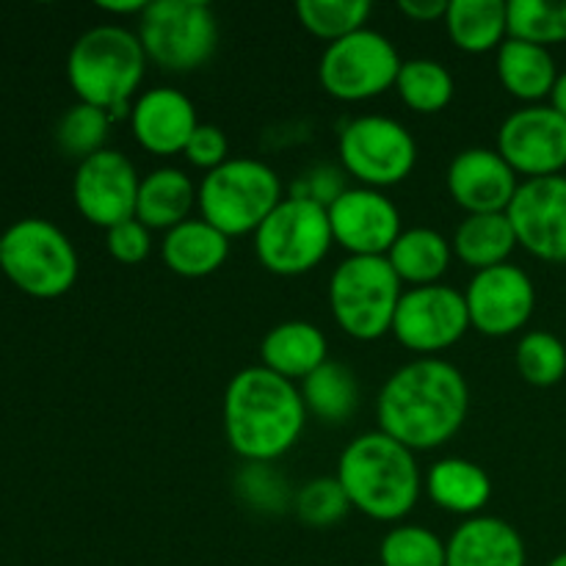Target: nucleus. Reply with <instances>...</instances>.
Returning <instances> with one entry per match:
<instances>
[{
    "instance_id": "f257e3e1",
    "label": "nucleus",
    "mask_w": 566,
    "mask_h": 566,
    "mask_svg": "<svg viewBox=\"0 0 566 566\" xmlns=\"http://www.w3.org/2000/svg\"><path fill=\"white\" fill-rule=\"evenodd\" d=\"M470 387L462 370L440 357H418L381 385L379 431L409 451H434L468 420Z\"/></svg>"
},
{
    "instance_id": "f03ea898",
    "label": "nucleus",
    "mask_w": 566,
    "mask_h": 566,
    "mask_svg": "<svg viewBox=\"0 0 566 566\" xmlns=\"http://www.w3.org/2000/svg\"><path fill=\"white\" fill-rule=\"evenodd\" d=\"M224 434L243 462L271 464L298 442L307 420L302 390L263 365L238 370L221 403Z\"/></svg>"
},
{
    "instance_id": "7ed1b4c3",
    "label": "nucleus",
    "mask_w": 566,
    "mask_h": 566,
    "mask_svg": "<svg viewBox=\"0 0 566 566\" xmlns=\"http://www.w3.org/2000/svg\"><path fill=\"white\" fill-rule=\"evenodd\" d=\"M337 481L352 509L376 523H398L407 517L423 490L415 451L385 431H368L348 442L337 462Z\"/></svg>"
},
{
    "instance_id": "20e7f679",
    "label": "nucleus",
    "mask_w": 566,
    "mask_h": 566,
    "mask_svg": "<svg viewBox=\"0 0 566 566\" xmlns=\"http://www.w3.org/2000/svg\"><path fill=\"white\" fill-rule=\"evenodd\" d=\"M147 53L136 31L125 25H94L75 39L66 55V81L77 103L108 111L111 119L130 116L127 103L147 72Z\"/></svg>"
},
{
    "instance_id": "39448f33",
    "label": "nucleus",
    "mask_w": 566,
    "mask_h": 566,
    "mask_svg": "<svg viewBox=\"0 0 566 566\" xmlns=\"http://www.w3.org/2000/svg\"><path fill=\"white\" fill-rule=\"evenodd\" d=\"M282 180L258 158H230L199 182V219L232 235L258 232L282 202Z\"/></svg>"
},
{
    "instance_id": "423d86ee",
    "label": "nucleus",
    "mask_w": 566,
    "mask_h": 566,
    "mask_svg": "<svg viewBox=\"0 0 566 566\" xmlns=\"http://www.w3.org/2000/svg\"><path fill=\"white\" fill-rule=\"evenodd\" d=\"M77 252L70 235L48 219H20L3 232L0 271L33 298H59L77 282Z\"/></svg>"
},
{
    "instance_id": "0eeeda50",
    "label": "nucleus",
    "mask_w": 566,
    "mask_h": 566,
    "mask_svg": "<svg viewBox=\"0 0 566 566\" xmlns=\"http://www.w3.org/2000/svg\"><path fill=\"white\" fill-rule=\"evenodd\" d=\"M403 282L387 258H346L329 280V307L354 340H379L392 332Z\"/></svg>"
},
{
    "instance_id": "6e6552de",
    "label": "nucleus",
    "mask_w": 566,
    "mask_h": 566,
    "mask_svg": "<svg viewBox=\"0 0 566 566\" xmlns=\"http://www.w3.org/2000/svg\"><path fill=\"white\" fill-rule=\"evenodd\" d=\"M136 33L160 70L193 72L219 48V17L202 0H153L138 17Z\"/></svg>"
},
{
    "instance_id": "1a4fd4ad",
    "label": "nucleus",
    "mask_w": 566,
    "mask_h": 566,
    "mask_svg": "<svg viewBox=\"0 0 566 566\" xmlns=\"http://www.w3.org/2000/svg\"><path fill=\"white\" fill-rule=\"evenodd\" d=\"M329 210L318 202L285 197L254 232V252L263 269L276 276H302L329 254Z\"/></svg>"
},
{
    "instance_id": "9d476101",
    "label": "nucleus",
    "mask_w": 566,
    "mask_h": 566,
    "mask_svg": "<svg viewBox=\"0 0 566 566\" xmlns=\"http://www.w3.org/2000/svg\"><path fill=\"white\" fill-rule=\"evenodd\" d=\"M337 155L346 175L365 188H390L407 180L418 164V142L401 122L365 114L346 122L337 136Z\"/></svg>"
},
{
    "instance_id": "9b49d317",
    "label": "nucleus",
    "mask_w": 566,
    "mask_h": 566,
    "mask_svg": "<svg viewBox=\"0 0 566 566\" xmlns=\"http://www.w3.org/2000/svg\"><path fill=\"white\" fill-rule=\"evenodd\" d=\"M403 61L396 44L374 28L326 44L318 61V81L329 97L343 103H363L381 97L398 81Z\"/></svg>"
},
{
    "instance_id": "f8f14e48",
    "label": "nucleus",
    "mask_w": 566,
    "mask_h": 566,
    "mask_svg": "<svg viewBox=\"0 0 566 566\" xmlns=\"http://www.w3.org/2000/svg\"><path fill=\"white\" fill-rule=\"evenodd\" d=\"M468 329L470 313L464 293L440 282L403 293L392 321L398 343L418 354L446 352L457 346Z\"/></svg>"
},
{
    "instance_id": "ddd939ff",
    "label": "nucleus",
    "mask_w": 566,
    "mask_h": 566,
    "mask_svg": "<svg viewBox=\"0 0 566 566\" xmlns=\"http://www.w3.org/2000/svg\"><path fill=\"white\" fill-rule=\"evenodd\" d=\"M138 186H142V177L133 160L119 149L105 147L77 164L72 199H75L77 213L88 224L111 230L122 221L136 219Z\"/></svg>"
},
{
    "instance_id": "4468645a",
    "label": "nucleus",
    "mask_w": 566,
    "mask_h": 566,
    "mask_svg": "<svg viewBox=\"0 0 566 566\" xmlns=\"http://www.w3.org/2000/svg\"><path fill=\"white\" fill-rule=\"evenodd\" d=\"M497 153L528 180L562 175L566 166V119L551 105H525L503 119Z\"/></svg>"
},
{
    "instance_id": "2eb2a0df",
    "label": "nucleus",
    "mask_w": 566,
    "mask_h": 566,
    "mask_svg": "<svg viewBox=\"0 0 566 566\" xmlns=\"http://www.w3.org/2000/svg\"><path fill=\"white\" fill-rule=\"evenodd\" d=\"M326 210L332 238L348 258H387L403 232L396 202L376 188H346Z\"/></svg>"
},
{
    "instance_id": "dca6fc26",
    "label": "nucleus",
    "mask_w": 566,
    "mask_h": 566,
    "mask_svg": "<svg viewBox=\"0 0 566 566\" xmlns=\"http://www.w3.org/2000/svg\"><path fill=\"white\" fill-rule=\"evenodd\" d=\"M470 326L486 337H509L523 329L536 307V287L528 271L503 263L475 271L464 291Z\"/></svg>"
},
{
    "instance_id": "f3484780",
    "label": "nucleus",
    "mask_w": 566,
    "mask_h": 566,
    "mask_svg": "<svg viewBox=\"0 0 566 566\" xmlns=\"http://www.w3.org/2000/svg\"><path fill=\"white\" fill-rule=\"evenodd\" d=\"M517 243L545 263H566V177L520 182L506 210Z\"/></svg>"
},
{
    "instance_id": "a211bd4d",
    "label": "nucleus",
    "mask_w": 566,
    "mask_h": 566,
    "mask_svg": "<svg viewBox=\"0 0 566 566\" xmlns=\"http://www.w3.org/2000/svg\"><path fill=\"white\" fill-rule=\"evenodd\" d=\"M517 188V171L497 149H462L448 166V193L468 216L506 213Z\"/></svg>"
},
{
    "instance_id": "6ab92c4d",
    "label": "nucleus",
    "mask_w": 566,
    "mask_h": 566,
    "mask_svg": "<svg viewBox=\"0 0 566 566\" xmlns=\"http://www.w3.org/2000/svg\"><path fill=\"white\" fill-rule=\"evenodd\" d=\"M130 130L136 142L153 155L186 153L188 138L202 122L197 119L191 97L171 86H155L138 94L130 108Z\"/></svg>"
},
{
    "instance_id": "aec40b11",
    "label": "nucleus",
    "mask_w": 566,
    "mask_h": 566,
    "mask_svg": "<svg viewBox=\"0 0 566 566\" xmlns=\"http://www.w3.org/2000/svg\"><path fill=\"white\" fill-rule=\"evenodd\" d=\"M448 545V566H525L528 553L512 523L479 514L459 525Z\"/></svg>"
},
{
    "instance_id": "412c9836",
    "label": "nucleus",
    "mask_w": 566,
    "mask_h": 566,
    "mask_svg": "<svg viewBox=\"0 0 566 566\" xmlns=\"http://www.w3.org/2000/svg\"><path fill=\"white\" fill-rule=\"evenodd\" d=\"M263 368L274 370L287 381H304L329 359L326 335L310 321H285L265 332L260 343Z\"/></svg>"
},
{
    "instance_id": "4be33fe9",
    "label": "nucleus",
    "mask_w": 566,
    "mask_h": 566,
    "mask_svg": "<svg viewBox=\"0 0 566 566\" xmlns=\"http://www.w3.org/2000/svg\"><path fill=\"white\" fill-rule=\"evenodd\" d=\"M166 269L186 280H202L216 274L230 258V238L205 219H188L171 227L160 243Z\"/></svg>"
},
{
    "instance_id": "5701e85b",
    "label": "nucleus",
    "mask_w": 566,
    "mask_h": 566,
    "mask_svg": "<svg viewBox=\"0 0 566 566\" xmlns=\"http://www.w3.org/2000/svg\"><path fill=\"white\" fill-rule=\"evenodd\" d=\"M197 191L191 177L175 166H160L142 177L136 202V219L149 230H166L191 219L197 205Z\"/></svg>"
},
{
    "instance_id": "b1692460",
    "label": "nucleus",
    "mask_w": 566,
    "mask_h": 566,
    "mask_svg": "<svg viewBox=\"0 0 566 566\" xmlns=\"http://www.w3.org/2000/svg\"><path fill=\"white\" fill-rule=\"evenodd\" d=\"M426 490L437 506L470 520L479 517L481 509L490 503L492 481L481 464L451 457L431 464L429 475H426Z\"/></svg>"
},
{
    "instance_id": "393cba45",
    "label": "nucleus",
    "mask_w": 566,
    "mask_h": 566,
    "mask_svg": "<svg viewBox=\"0 0 566 566\" xmlns=\"http://www.w3.org/2000/svg\"><path fill=\"white\" fill-rule=\"evenodd\" d=\"M495 66L503 88L512 97L525 99V103H539V99L551 97L553 86L558 81L556 59H553L551 50L523 42V39L509 36L497 48Z\"/></svg>"
},
{
    "instance_id": "a878e982",
    "label": "nucleus",
    "mask_w": 566,
    "mask_h": 566,
    "mask_svg": "<svg viewBox=\"0 0 566 566\" xmlns=\"http://www.w3.org/2000/svg\"><path fill=\"white\" fill-rule=\"evenodd\" d=\"M453 247L442 232L431 227H412L398 235L392 249L387 252L392 271L401 282H412L415 287L437 285L440 276L451 269Z\"/></svg>"
},
{
    "instance_id": "bb28decb",
    "label": "nucleus",
    "mask_w": 566,
    "mask_h": 566,
    "mask_svg": "<svg viewBox=\"0 0 566 566\" xmlns=\"http://www.w3.org/2000/svg\"><path fill=\"white\" fill-rule=\"evenodd\" d=\"M451 247L464 265L486 271L509 263L520 243L506 213H475L457 227Z\"/></svg>"
},
{
    "instance_id": "cd10ccee",
    "label": "nucleus",
    "mask_w": 566,
    "mask_h": 566,
    "mask_svg": "<svg viewBox=\"0 0 566 566\" xmlns=\"http://www.w3.org/2000/svg\"><path fill=\"white\" fill-rule=\"evenodd\" d=\"M451 42L464 53H490L509 39L503 0H451L446 11Z\"/></svg>"
},
{
    "instance_id": "c85d7f7f",
    "label": "nucleus",
    "mask_w": 566,
    "mask_h": 566,
    "mask_svg": "<svg viewBox=\"0 0 566 566\" xmlns=\"http://www.w3.org/2000/svg\"><path fill=\"white\" fill-rule=\"evenodd\" d=\"M298 390H302L307 412L332 426L346 423L359 407L357 376L348 365L337 363V359H326L318 370H313L302 381Z\"/></svg>"
},
{
    "instance_id": "c756f323",
    "label": "nucleus",
    "mask_w": 566,
    "mask_h": 566,
    "mask_svg": "<svg viewBox=\"0 0 566 566\" xmlns=\"http://www.w3.org/2000/svg\"><path fill=\"white\" fill-rule=\"evenodd\" d=\"M398 94L403 105H409L418 114H440L448 108L457 92L453 75L446 64L434 59H409L403 61L396 81Z\"/></svg>"
},
{
    "instance_id": "7c9ffc66",
    "label": "nucleus",
    "mask_w": 566,
    "mask_h": 566,
    "mask_svg": "<svg viewBox=\"0 0 566 566\" xmlns=\"http://www.w3.org/2000/svg\"><path fill=\"white\" fill-rule=\"evenodd\" d=\"M374 6L368 0H298L296 17L304 31L324 42H337L368 28Z\"/></svg>"
},
{
    "instance_id": "2f4dec72",
    "label": "nucleus",
    "mask_w": 566,
    "mask_h": 566,
    "mask_svg": "<svg viewBox=\"0 0 566 566\" xmlns=\"http://www.w3.org/2000/svg\"><path fill=\"white\" fill-rule=\"evenodd\" d=\"M111 122L114 119H111L108 111L88 103H75L72 108L64 111V116L55 125V144H59L61 153L81 164V160L105 149Z\"/></svg>"
},
{
    "instance_id": "473e14b6",
    "label": "nucleus",
    "mask_w": 566,
    "mask_h": 566,
    "mask_svg": "<svg viewBox=\"0 0 566 566\" xmlns=\"http://www.w3.org/2000/svg\"><path fill=\"white\" fill-rule=\"evenodd\" d=\"M509 36L523 42L539 44L551 50V44L566 42V0L547 3V0H509L506 3Z\"/></svg>"
},
{
    "instance_id": "72a5a7b5",
    "label": "nucleus",
    "mask_w": 566,
    "mask_h": 566,
    "mask_svg": "<svg viewBox=\"0 0 566 566\" xmlns=\"http://www.w3.org/2000/svg\"><path fill=\"white\" fill-rule=\"evenodd\" d=\"M514 359L520 376L534 387H553L566 376V346L553 332H525Z\"/></svg>"
},
{
    "instance_id": "f704fd0d",
    "label": "nucleus",
    "mask_w": 566,
    "mask_h": 566,
    "mask_svg": "<svg viewBox=\"0 0 566 566\" xmlns=\"http://www.w3.org/2000/svg\"><path fill=\"white\" fill-rule=\"evenodd\" d=\"M381 566H448V545L423 525H396L381 539Z\"/></svg>"
},
{
    "instance_id": "c9c22d12",
    "label": "nucleus",
    "mask_w": 566,
    "mask_h": 566,
    "mask_svg": "<svg viewBox=\"0 0 566 566\" xmlns=\"http://www.w3.org/2000/svg\"><path fill=\"white\" fill-rule=\"evenodd\" d=\"M348 509H352V501L337 475L307 481L293 497V512L307 528H332L346 517Z\"/></svg>"
},
{
    "instance_id": "e433bc0d",
    "label": "nucleus",
    "mask_w": 566,
    "mask_h": 566,
    "mask_svg": "<svg viewBox=\"0 0 566 566\" xmlns=\"http://www.w3.org/2000/svg\"><path fill=\"white\" fill-rule=\"evenodd\" d=\"M235 486L241 501H247L258 512H282L291 501L285 481L280 479V473L271 464L263 462L243 464L235 475Z\"/></svg>"
},
{
    "instance_id": "4c0bfd02",
    "label": "nucleus",
    "mask_w": 566,
    "mask_h": 566,
    "mask_svg": "<svg viewBox=\"0 0 566 566\" xmlns=\"http://www.w3.org/2000/svg\"><path fill=\"white\" fill-rule=\"evenodd\" d=\"M105 249L116 263L138 265L149 258L153 249V230L138 219H127L122 224L105 230Z\"/></svg>"
},
{
    "instance_id": "58836bf2",
    "label": "nucleus",
    "mask_w": 566,
    "mask_h": 566,
    "mask_svg": "<svg viewBox=\"0 0 566 566\" xmlns=\"http://www.w3.org/2000/svg\"><path fill=\"white\" fill-rule=\"evenodd\" d=\"M186 160L197 169H205V175L219 169L221 164L230 160V142H227L224 130L216 125H199L193 136L186 144Z\"/></svg>"
},
{
    "instance_id": "ea45409f",
    "label": "nucleus",
    "mask_w": 566,
    "mask_h": 566,
    "mask_svg": "<svg viewBox=\"0 0 566 566\" xmlns=\"http://www.w3.org/2000/svg\"><path fill=\"white\" fill-rule=\"evenodd\" d=\"M343 175H346V171L337 169V166H315V169H310L307 175H302L293 182L291 197L310 199V202H318L324 205V208H329V205L346 191Z\"/></svg>"
},
{
    "instance_id": "a19ab883",
    "label": "nucleus",
    "mask_w": 566,
    "mask_h": 566,
    "mask_svg": "<svg viewBox=\"0 0 566 566\" xmlns=\"http://www.w3.org/2000/svg\"><path fill=\"white\" fill-rule=\"evenodd\" d=\"M398 9L415 22H437L446 20L448 0H401Z\"/></svg>"
},
{
    "instance_id": "79ce46f5",
    "label": "nucleus",
    "mask_w": 566,
    "mask_h": 566,
    "mask_svg": "<svg viewBox=\"0 0 566 566\" xmlns=\"http://www.w3.org/2000/svg\"><path fill=\"white\" fill-rule=\"evenodd\" d=\"M99 9L108 11V14H144V9H147V0H119V3H114V0H103V3H97Z\"/></svg>"
},
{
    "instance_id": "37998d69",
    "label": "nucleus",
    "mask_w": 566,
    "mask_h": 566,
    "mask_svg": "<svg viewBox=\"0 0 566 566\" xmlns=\"http://www.w3.org/2000/svg\"><path fill=\"white\" fill-rule=\"evenodd\" d=\"M551 108H556L566 119V72H558V81L551 92Z\"/></svg>"
},
{
    "instance_id": "c03bdc74",
    "label": "nucleus",
    "mask_w": 566,
    "mask_h": 566,
    "mask_svg": "<svg viewBox=\"0 0 566 566\" xmlns=\"http://www.w3.org/2000/svg\"><path fill=\"white\" fill-rule=\"evenodd\" d=\"M547 566H566V551H564V553H558V556L553 558V562L547 564Z\"/></svg>"
},
{
    "instance_id": "a18cd8bd",
    "label": "nucleus",
    "mask_w": 566,
    "mask_h": 566,
    "mask_svg": "<svg viewBox=\"0 0 566 566\" xmlns=\"http://www.w3.org/2000/svg\"><path fill=\"white\" fill-rule=\"evenodd\" d=\"M0 258H3V235H0Z\"/></svg>"
}]
</instances>
